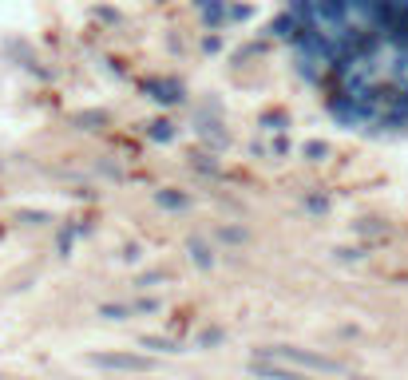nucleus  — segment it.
<instances>
[{"label":"nucleus","mask_w":408,"mask_h":380,"mask_svg":"<svg viewBox=\"0 0 408 380\" xmlns=\"http://www.w3.org/2000/svg\"><path fill=\"white\" fill-rule=\"evenodd\" d=\"M317 44L361 115L408 123V0H309Z\"/></svg>","instance_id":"nucleus-1"},{"label":"nucleus","mask_w":408,"mask_h":380,"mask_svg":"<svg viewBox=\"0 0 408 380\" xmlns=\"http://www.w3.org/2000/svg\"><path fill=\"white\" fill-rule=\"evenodd\" d=\"M100 369H115V372H143L151 369L147 357H135V352H111V357H95Z\"/></svg>","instance_id":"nucleus-2"},{"label":"nucleus","mask_w":408,"mask_h":380,"mask_svg":"<svg viewBox=\"0 0 408 380\" xmlns=\"http://www.w3.org/2000/svg\"><path fill=\"white\" fill-rule=\"evenodd\" d=\"M254 372L266 380H305L301 372H289V369H278V364H254Z\"/></svg>","instance_id":"nucleus-3"}]
</instances>
